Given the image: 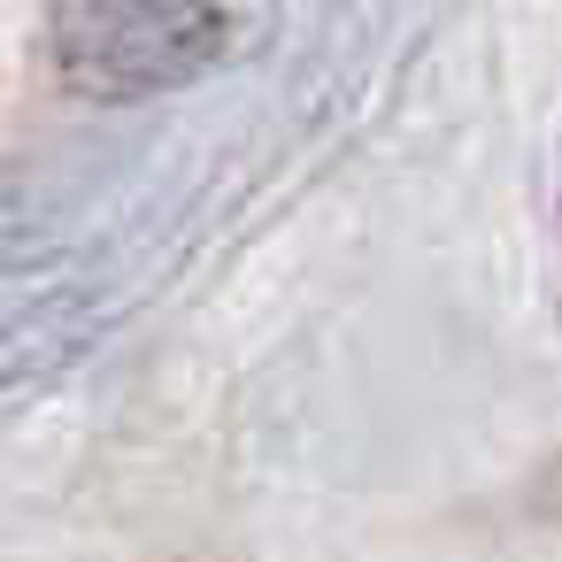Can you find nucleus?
I'll list each match as a JSON object with an SVG mask.
<instances>
[{
    "label": "nucleus",
    "instance_id": "nucleus-1",
    "mask_svg": "<svg viewBox=\"0 0 562 562\" xmlns=\"http://www.w3.org/2000/svg\"><path fill=\"white\" fill-rule=\"evenodd\" d=\"M47 55L86 101H155L224 55V0H47Z\"/></svg>",
    "mask_w": 562,
    "mask_h": 562
}]
</instances>
